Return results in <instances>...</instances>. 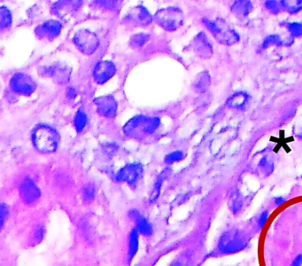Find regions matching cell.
Wrapping results in <instances>:
<instances>
[{
	"instance_id": "24",
	"label": "cell",
	"mask_w": 302,
	"mask_h": 266,
	"mask_svg": "<svg viewBox=\"0 0 302 266\" xmlns=\"http://www.w3.org/2000/svg\"><path fill=\"white\" fill-rule=\"evenodd\" d=\"M283 8L286 9L287 12L292 14H295L297 12H301L302 10V0L298 1H281Z\"/></svg>"
},
{
	"instance_id": "3",
	"label": "cell",
	"mask_w": 302,
	"mask_h": 266,
	"mask_svg": "<svg viewBox=\"0 0 302 266\" xmlns=\"http://www.w3.org/2000/svg\"><path fill=\"white\" fill-rule=\"evenodd\" d=\"M202 21L220 44L231 46L239 43L240 40L239 33L231 28L223 18H216L215 20L203 18Z\"/></svg>"
},
{
	"instance_id": "20",
	"label": "cell",
	"mask_w": 302,
	"mask_h": 266,
	"mask_svg": "<svg viewBox=\"0 0 302 266\" xmlns=\"http://www.w3.org/2000/svg\"><path fill=\"white\" fill-rule=\"evenodd\" d=\"M210 85V76L207 72H201L199 73L198 76L193 82V89L197 92H205L207 91Z\"/></svg>"
},
{
	"instance_id": "13",
	"label": "cell",
	"mask_w": 302,
	"mask_h": 266,
	"mask_svg": "<svg viewBox=\"0 0 302 266\" xmlns=\"http://www.w3.org/2000/svg\"><path fill=\"white\" fill-rule=\"evenodd\" d=\"M63 25L58 20H48L35 28L36 36L41 39L52 40L59 36Z\"/></svg>"
},
{
	"instance_id": "25",
	"label": "cell",
	"mask_w": 302,
	"mask_h": 266,
	"mask_svg": "<svg viewBox=\"0 0 302 266\" xmlns=\"http://www.w3.org/2000/svg\"><path fill=\"white\" fill-rule=\"evenodd\" d=\"M149 38H150V36L148 34H146V33H139V34H136V35L132 36V38H131V41H130V44H131L132 47H142L143 45L148 43Z\"/></svg>"
},
{
	"instance_id": "30",
	"label": "cell",
	"mask_w": 302,
	"mask_h": 266,
	"mask_svg": "<svg viewBox=\"0 0 302 266\" xmlns=\"http://www.w3.org/2000/svg\"><path fill=\"white\" fill-rule=\"evenodd\" d=\"M162 177H160V176H159L158 179H157V181H156L154 188H153L152 194H151V198L153 199V200L157 198V197H158V195H159V191H160V187H161V185H162Z\"/></svg>"
},
{
	"instance_id": "27",
	"label": "cell",
	"mask_w": 302,
	"mask_h": 266,
	"mask_svg": "<svg viewBox=\"0 0 302 266\" xmlns=\"http://www.w3.org/2000/svg\"><path fill=\"white\" fill-rule=\"evenodd\" d=\"M183 158H184L183 152L176 150V151L171 152L168 155H166L165 163H167V164L178 163L180 161H182Z\"/></svg>"
},
{
	"instance_id": "8",
	"label": "cell",
	"mask_w": 302,
	"mask_h": 266,
	"mask_svg": "<svg viewBox=\"0 0 302 266\" xmlns=\"http://www.w3.org/2000/svg\"><path fill=\"white\" fill-rule=\"evenodd\" d=\"M9 84L11 90L18 95L30 96L36 90V82L29 75L22 72L12 75Z\"/></svg>"
},
{
	"instance_id": "4",
	"label": "cell",
	"mask_w": 302,
	"mask_h": 266,
	"mask_svg": "<svg viewBox=\"0 0 302 266\" xmlns=\"http://www.w3.org/2000/svg\"><path fill=\"white\" fill-rule=\"evenodd\" d=\"M249 244L248 235L239 229L223 233L218 241V250L223 254H235L244 251Z\"/></svg>"
},
{
	"instance_id": "26",
	"label": "cell",
	"mask_w": 302,
	"mask_h": 266,
	"mask_svg": "<svg viewBox=\"0 0 302 266\" xmlns=\"http://www.w3.org/2000/svg\"><path fill=\"white\" fill-rule=\"evenodd\" d=\"M288 31L290 32L292 37H300L302 36V23L301 22H288L287 24Z\"/></svg>"
},
{
	"instance_id": "10",
	"label": "cell",
	"mask_w": 302,
	"mask_h": 266,
	"mask_svg": "<svg viewBox=\"0 0 302 266\" xmlns=\"http://www.w3.org/2000/svg\"><path fill=\"white\" fill-rule=\"evenodd\" d=\"M116 65L111 60H103L97 62L92 70V77L97 84H104L116 74Z\"/></svg>"
},
{
	"instance_id": "23",
	"label": "cell",
	"mask_w": 302,
	"mask_h": 266,
	"mask_svg": "<svg viewBox=\"0 0 302 266\" xmlns=\"http://www.w3.org/2000/svg\"><path fill=\"white\" fill-rule=\"evenodd\" d=\"M87 114L82 108H80L76 112L75 118H74V125H75L76 131L78 132L83 131L85 126L87 125Z\"/></svg>"
},
{
	"instance_id": "37",
	"label": "cell",
	"mask_w": 302,
	"mask_h": 266,
	"mask_svg": "<svg viewBox=\"0 0 302 266\" xmlns=\"http://www.w3.org/2000/svg\"><path fill=\"white\" fill-rule=\"evenodd\" d=\"M274 203L277 206H281L282 204L286 203V199L284 198V197H281V196L276 197V198L274 199Z\"/></svg>"
},
{
	"instance_id": "34",
	"label": "cell",
	"mask_w": 302,
	"mask_h": 266,
	"mask_svg": "<svg viewBox=\"0 0 302 266\" xmlns=\"http://www.w3.org/2000/svg\"><path fill=\"white\" fill-rule=\"evenodd\" d=\"M95 2L96 4L107 8L115 7V5L117 4V1H95Z\"/></svg>"
},
{
	"instance_id": "5",
	"label": "cell",
	"mask_w": 302,
	"mask_h": 266,
	"mask_svg": "<svg viewBox=\"0 0 302 266\" xmlns=\"http://www.w3.org/2000/svg\"><path fill=\"white\" fill-rule=\"evenodd\" d=\"M153 18L161 28L167 31H175L183 25L184 16L180 8L169 6L159 9Z\"/></svg>"
},
{
	"instance_id": "35",
	"label": "cell",
	"mask_w": 302,
	"mask_h": 266,
	"mask_svg": "<svg viewBox=\"0 0 302 266\" xmlns=\"http://www.w3.org/2000/svg\"><path fill=\"white\" fill-rule=\"evenodd\" d=\"M66 95L69 99H74L77 96V90L75 87H69L67 90Z\"/></svg>"
},
{
	"instance_id": "2",
	"label": "cell",
	"mask_w": 302,
	"mask_h": 266,
	"mask_svg": "<svg viewBox=\"0 0 302 266\" xmlns=\"http://www.w3.org/2000/svg\"><path fill=\"white\" fill-rule=\"evenodd\" d=\"M32 142L37 151L50 154L58 148L60 136L54 128L47 124H40L32 132Z\"/></svg>"
},
{
	"instance_id": "28",
	"label": "cell",
	"mask_w": 302,
	"mask_h": 266,
	"mask_svg": "<svg viewBox=\"0 0 302 266\" xmlns=\"http://www.w3.org/2000/svg\"><path fill=\"white\" fill-rule=\"evenodd\" d=\"M83 198L86 203H90L92 202V200L94 199L96 195L95 187H93L91 184L86 185L83 189Z\"/></svg>"
},
{
	"instance_id": "19",
	"label": "cell",
	"mask_w": 302,
	"mask_h": 266,
	"mask_svg": "<svg viewBox=\"0 0 302 266\" xmlns=\"http://www.w3.org/2000/svg\"><path fill=\"white\" fill-rule=\"evenodd\" d=\"M231 9L238 18H246L253 11V4L250 1H235Z\"/></svg>"
},
{
	"instance_id": "29",
	"label": "cell",
	"mask_w": 302,
	"mask_h": 266,
	"mask_svg": "<svg viewBox=\"0 0 302 266\" xmlns=\"http://www.w3.org/2000/svg\"><path fill=\"white\" fill-rule=\"evenodd\" d=\"M265 6L273 14H278L282 11V9H284L281 1L280 2L279 1H266Z\"/></svg>"
},
{
	"instance_id": "17",
	"label": "cell",
	"mask_w": 302,
	"mask_h": 266,
	"mask_svg": "<svg viewBox=\"0 0 302 266\" xmlns=\"http://www.w3.org/2000/svg\"><path fill=\"white\" fill-rule=\"evenodd\" d=\"M251 96L246 91H238L227 99V106L234 109L242 110L250 103Z\"/></svg>"
},
{
	"instance_id": "14",
	"label": "cell",
	"mask_w": 302,
	"mask_h": 266,
	"mask_svg": "<svg viewBox=\"0 0 302 266\" xmlns=\"http://www.w3.org/2000/svg\"><path fill=\"white\" fill-rule=\"evenodd\" d=\"M127 19L130 22L135 24L136 26L146 27L151 23L153 17L145 6L138 5L128 13Z\"/></svg>"
},
{
	"instance_id": "32",
	"label": "cell",
	"mask_w": 302,
	"mask_h": 266,
	"mask_svg": "<svg viewBox=\"0 0 302 266\" xmlns=\"http://www.w3.org/2000/svg\"><path fill=\"white\" fill-rule=\"evenodd\" d=\"M269 211H263L262 214L260 215V217H259L258 219V227L260 228H263L264 226H265V224H266L267 221H268V219H269Z\"/></svg>"
},
{
	"instance_id": "33",
	"label": "cell",
	"mask_w": 302,
	"mask_h": 266,
	"mask_svg": "<svg viewBox=\"0 0 302 266\" xmlns=\"http://www.w3.org/2000/svg\"><path fill=\"white\" fill-rule=\"evenodd\" d=\"M294 133L295 135L298 137L299 139H302V120L299 121L297 123H295V126H294Z\"/></svg>"
},
{
	"instance_id": "38",
	"label": "cell",
	"mask_w": 302,
	"mask_h": 266,
	"mask_svg": "<svg viewBox=\"0 0 302 266\" xmlns=\"http://www.w3.org/2000/svg\"><path fill=\"white\" fill-rule=\"evenodd\" d=\"M292 266H302V254L299 255L295 259V261L292 264Z\"/></svg>"
},
{
	"instance_id": "22",
	"label": "cell",
	"mask_w": 302,
	"mask_h": 266,
	"mask_svg": "<svg viewBox=\"0 0 302 266\" xmlns=\"http://www.w3.org/2000/svg\"><path fill=\"white\" fill-rule=\"evenodd\" d=\"M12 22V12L9 10V8L2 5L0 7V28L1 29L10 28Z\"/></svg>"
},
{
	"instance_id": "15",
	"label": "cell",
	"mask_w": 302,
	"mask_h": 266,
	"mask_svg": "<svg viewBox=\"0 0 302 266\" xmlns=\"http://www.w3.org/2000/svg\"><path fill=\"white\" fill-rule=\"evenodd\" d=\"M192 46H193L194 52L199 57L204 58V59L209 58L213 52V48H212L210 42H209V40L207 39V36L203 32H200L199 35L195 36Z\"/></svg>"
},
{
	"instance_id": "9",
	"label": "cell",
	"mask_w": 302,
	"mask_h": 266,
	"mask_svg": "<svg viewBox=\"0 0 302 266\" xmlns=\"http://www.w3.org/2000/svg\"><path fill=\"white\" fill-rule=\"evenodd\" d=\"M19 194L22 203L34 205L41 197V191L35 181L30 178H25L19 187Z\"/></svg>"
},
{
	"instance_id": "36",
	"label": "cell",
	"mask_w": 302,
	"mask_h": 266,
	"mask_svg": "<svg viewBox=\"0 0 302 266\" xmlns=\"http://www.w3.org/2000/svg\"><path fill=\"white\" fill-rule=\"evenodd\" d=\"M170 266H191V265H188V263L184 259H178L171 264Z\"/></svg>"
},
{
	"instance_id": "12",
	"label": "cell",
	"mask_w": 302,
	"mask_h": 266,
	"mask_svg": "<svg viewBox=\"0 0 302 266\" xmlns=\"http://www.w3.org/2000/svg\"><path fill=\"white\" fill-rule=\"evenodd\" d=\"M96 109L98 114L107 118L116 117L118 109V103L112 95H104L94 99Z\"/></svg>"
},
{
	"instance_id": "7",
	"label": "cell",
	"mask_w": 302,
	"mask_h": 266,
	"mask_svg": "<svg viewBox=\"0 0 302 266\" xmlns=\"http://www.w3.org/2000/svg\"><path fill=\"white\" fill-rule=\"evenodd\" d=\"M39 74L44 77L52 78L57 84H65L69 82L71 77L72 68L66 64L55 62L52 65L41 67Z\"/></svg>"
},
{
	"instance_id": "18",
	"label": "cell",
	"mask_w": 302,
	"mask_h": 266,
	"mask_svg": "<svg viewBox=\"0 0 302 266\" xmlns=\"http://www.w3.org/2000/svg\"><path fill=\"white\" fill-rule=\"evenodd\" d=\"M81 4L82 1H58L53 4L52 12H54L56 15L64 17L76 11Z\"/></svg>"
},
{
	"instance_id": "21",
	"label": "cell",
	"mask_w": 302,
	"mask_h": 266,
	"mask_svg": "<svg viewBox=\"0 0 302 266\" xmlns=\"http://www.w3.org/2000/svg\"><path fill=\"white\" fill-rule=\"evenodd\" d=\"M293 43L288 42V40H284L279 35L274 34V35L267 36L266 38L263 40L262 49H267L271 45H291Z\"/></svg>"
},
{
	"instance_id": "11",
	"label": "cell",
	"mask_w": 302,
	"mask_h": 266,
	"mask_svg": "<svg viewBox=\"0 0 302 266\" xmlns=\"http://www.w3.org/2000/svg\"><path fill=\"white\" fill-rule=\"evenodd\" d=\"M143 174V166L140 163H130L122 168L116 176L120 182L127 183L130 186H135Z\"/></svg>"
},
{
	"instance_id": "6",
	"label": "cell",
	"mask_w": 302,
	"mask_h": 266,
	"mask_svg": "<svg viewBox=\"0 0 302 266\" xmlns=\"http://www.w3.org/2000/svg\"><path fill=\"white\" fill-rule=\"evenodd\" d=\"M73 43L80 52L91 55L100 47V40L94 32L87 28H82L73 36Z\"/></svg>"
},
{
	"instance_id": "16",
	"label": "cell",
	"mask_w": 302,
	"mask_h": 266,
	"mask_svg": "<svg viewBox=\"0 0 302 266\" xmlns=\"http://www.w3.org/2000/svg\"><path fill=\"white\" fill-rule=\"evenodd\" d=\"M131 217L132 220L135 223V229L139 232L140 235L144 236H150L152 234V227L151 223L148 221L146 217L140 213V211H131Z\"/></svg>"
},
{
	"instance_id": "1",
	"label": "cell",
	"mask_w": 302,
	"mask_h": 266,
	"mask_svg": "<svg viewBox=\"0 0 302 266\" xmlns=\"http://www.w3.org/2000/svg\"><path fill=\"white\" fill-rule=\"evenodd\" d=\"M160 120L155 116L138 115L129 120L124 126L125 135L133 139H142L154 133L159 128Z\"/></svg>"
},
{
	"instance_id": "31",
	"label": "cell",
	"mask_w": 302,
	"mask_h": 266,
	"mask_svg": "<svg viewBox=\"0 0 302 266\" xmlns=\"http://www.w3.org/2000/svg\"><path fill=\"white\" fill-rule=\"evenodd\" d=\"M8 217V207L4 205V203L1 204V211H0V219H1V227L4 226L5 220Z\"/></svg>"
}]
</instances>
